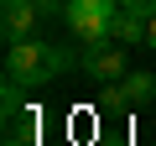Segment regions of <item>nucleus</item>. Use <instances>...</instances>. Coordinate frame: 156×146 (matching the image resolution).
Segmentation results:
<instances>
[{
	"label": "nucleus",
	"mask_w": 156,
	"mask_h": 146,
	"mask_svg": "<svg viewBox=\"0 0 156 146\" xmlns=\"http://www.w3.org/2000/svg\"><path fill=\"white\" fill-rule=\"evenodd\" d=\"M78 68H83V73H89V78H94L99 89L120 84L125 73H130V57H125V42H115V37H104V42H89V47H83V57H78Z\"/></svg>",
	"instance_id": "nucleus-3"
},
{
	"label": "nucleus",
	"mask_w": 156,
	"mask_h": 146,
	"mask_svg": "<svg viewBox=\"0 0 156 146\" xmlns=\"http://www.w3.org/2000/svg\"><path fill=\"white\" fill-rule=\"evenodd\" d=\"M0 104H5V115H16V110L26 104V84L5 73V84H0Z\"/></svg>",
	"instance_id": "nucleus-7"
},
{
	"label": "nucleus",
	"mask_w": 156,
	"mask_h": 146,
	"mask_svg": "<svg viewBox=\"0 0 156 146\" xmlns=\"http://www.w3.org/2000/svg\"><path fill=\"white\" fill-rule=\"evenodd\" d=\"M115 16H120V0H68L62 11V26L78 37V42H104L115 37Z\"/></svg>",
	"instance_id": "nucleus-2"
},
{
	"label": "nucleus",
	"mask_w": 156,
	"mask_h": 146,
	"mask_svg": "<svg viewBox=\"0 0 156 146\" xmlns=\"http://www.w3.org/2000/svg\"><path fill=\"white\" fill-rule=\"evenodd\" d=\"M146 47L156 52V16H151V31H146Z\"/></svg>",
	"instance_id": "nucleus-10"
},
{
	"label": "nucleus",
	"mask_w": 156,
	"mask_h": 146,
	"mask_svg": "<svg viewBox=\"0 0 156 146\" xmlns=\"http://www.w3.org/2000/svg\"><path fill=\"white\" fill-rule=\"evenodd\" d=\"M0 146H31V141H16V136H5V141H0Z\"/></svg>",
	"instance_id": "nucleus-11"
},
{
	"label": "nucleus",
	"mask_w": 156,
	"mask_h": 146,
	"mask_svg": "<svg viewBox=\"0 0 156 146\" xmlns=\"http://www.w3.org/2000/svg\"><path fill=\"white\" fill-rule=\"evenodd\" d=\"M68 68H73V52L57 47V42H42V37H21V42L5 47V73H11V78H21L26 89L52 84L57 73H68Z\"/></svg>",
	"instance_id": "nucleus-1"
},
{
	"label": "nucleus",
	"mask_w": 156,
	"mask_h": 146,
	"mask_svg": "<svg viewBox=\"0 0 156 146\" xmlns=\"http://www.w3.org/2000/svg\"><path fill=\"white\" fill-rule=\"evenodd\" d=\"M146 31H151V16L120 5V16H115V42H125V47H146Z\"/></svg>",
	"instance_id": "nucleus-6"
},
{
	"label": "nucleus",
	"mask_w": 156,
	"mask_h": 146,
	"mask_svg": "<svg viewBox=\"0 0 156 146\" xmlns=\"http://www.w3.org/2000/svg\"><path fill=\"white\" fill-rule=\"evenodd\" d=\"M151 99H156V73H140V68H130L120 84L104 89V110H115V115L140 110V104H151Z\"/></svg>",
	"instance_id": "nucleus-4"
},
{
	"label": "nucleus",
	"mask_w": 156,
	"mask_h": 146,
	"mask_svg": "<svg viewBox=\"0 0 156 146\" xmlns=\"http://www.w3.org/2000/svg\"><path fill=\"white\" fill-rule=\"evenodd\" d=\"M37 0H0V31H5V42H21V37H37Z\"/></svg>",
	"instance_id": "nucleus-5"
},
{
	"label": "nucleus",
	"mask_w": 156,
	"mask_h": 146,
	"mask_svg": "<svg viewBox=\"0 0 156 146\" xmlns=\"http://www.w3.org/2000/svg\"><path fill=\"white\" fill-rule=\"evenodd\" d=\"M37 11H42V21H47V16H57V21H62V11H68V0H37Z\"/></svg>",
	"instance_id": "nucleus-8"
},
{
	"label": "nucleus",
	"mask_w": 156,
	"mask_h": 146,
	"mask_svg": "<svg viewBox=\"0 0 156 146\" xmlns=\"http://www.w3.org/2000/svg\"><path fill=\"white\" fill-rule=\"evenodd\" d=\"M125 11H140V16H156V0H120Z\"/></svg>",
	"instance_id": "nucleus-9"
}]
</instances>
